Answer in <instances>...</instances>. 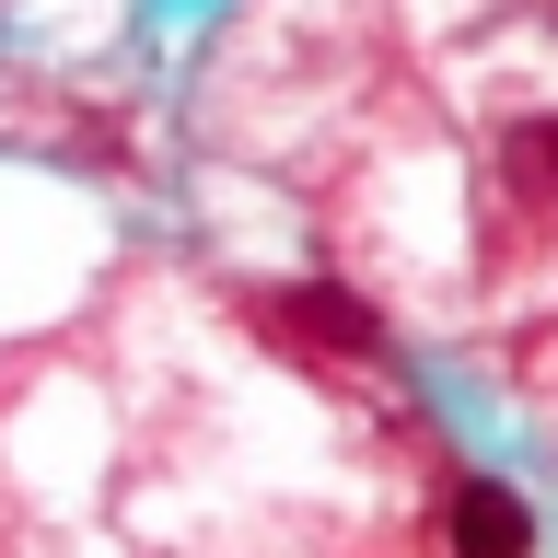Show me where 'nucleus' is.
Instances as JSON below:
<instances>
[{"label": "nucleus", "instance_id": "f03ea898", "mask_svg": "<svg viewBox=\"0 0 558 558\" xmlns=\"http://www.w3.org/2000/svg\"><path fill=\"white\" fill-rule=\"evenodd\" d=\"M523 547H535V512H523L500 477L453 488V558H523Z\"/></svg>", "mask_w": 558, "mask_h": 558}, {"label": "nucleus", "instance_id": "f257e3e1", "mask_svg": "<svg viewBox=\"0 0 558 558\" xmlns=\"http://www.w3.org/2000/svg\"><path fill=\"white\" fill-rule=\"evenodd\" d=\"M268 326H279L291 349H326V361H384V314L349 303L338 279H291V291L268 303Z\"/></svg>", "mask_w": 558, "mask_h": 558}, {"label": "nucleus", "instance_id": "7ed1b4c3", "mask_svg": "<svg viewBox=\"0 0 558 558\" xmlns=\"http://www.w3.org/2000/svg\"><path fill=\"white\" fill-rule=\"evenodd\" d=\"M500 163H512L523 198H558V117H523V129L500 140Z\"/></svg>", "mask_w": 558, "mask_h": 558}]
</instances>
